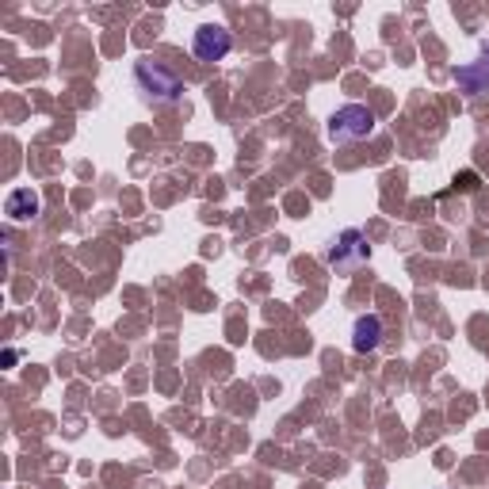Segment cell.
<instances>
[{
  "mask_svg": "<svg viewBox=\"0 0 489 489\" xmlns=\"http://www.w3.org/2000/svg\"><path fill=\"white\" fill-rule=\"evenodd\" d=\"M329 268H337L341 276H351V271H360L367 260H371V245H367V233L363 229H344L332 249L325 252Z\"/></svg>",
  "mask_w": 489,
  "mask_h": 489,
  "instance_id": "cell-3",
  "label": "cell"
},
{
  "mask_svg": "<svg viewBox=\"0 0 489 489\" xmlns=\"http://www.w3.org/2000/svg\"><path fill=\"white\" fill-rule=\"evenodd\" d=\"M229 50H233V35L222 24H203L199 31H195V38H191V54L199 57V62H207V66L226 62Z\"/></svg>",
  "mask_w": 489,
  "mask_h": 489,
  "instance_id": "cell-4",
  "label": "cell"
},
{
  "mask_svg": "<svg viewBox=\"0 0 489 489\" xmlns=\"http://www.w3.org/2000/svg\"><path fill=\"white\" fill-rule=\"evenodd\" d=\"M455 184H463L466 191H474V188H478V176H474V172H463V176H459V180H455Z\"/></svg>",
  "mask_w": 489,
  "mask_h": 489,
  "instance_id": "cell-8",
  "label": "cell"
},
{
  "mask_svg": "<svg viewBox=\"0 0 489 489\" xmlns=\"http://www.w3.org/2000/svg\"><path fill=\"white\" fill-rule=\"evenodd\" d=\"M375 134V111L363 104H344L329 115V138L332 142H363Z\"/></svg>",
  "mask_w": 489,
  "mask_h": 489,
  "instance_id": "cell-2",
  "label": "cell"
},
{
  "mask_svg": "<svg viewBox=\"0 0 489 489\" xmlns=\"http://www.w3.org/2000/svg\"><path fill=\"white\" fill-rule=\"evenodd\" d=\"M455 85L466 92V96H471V100H474V96H489V43L482 46V57H478V62H466V66H455Z\"/></svg>",
  "mask_w": 489,
  "mask_h": 489,
  "instance_id": "cell-5",
  "label": "cell"
},
{
  "mask_svg": "<svg viewBox=\"0 0 489 489\" xmlns=\"http://www.w3.org/2000/svg\"><path fill=\"white\" fill-rule=\"evenodd\" d=\"M382 344V318L379 314H363L351 325V348L356 351H375Z\"/></svg>",
  "mask_w": 489,
  "mask_h": 489,
  "instance_id": "cell-7",
  "label": "cell"
},
{
  "mask_svg": "<svg viewBox=\"0 0 489 489\" xmlns=\"http://www.w3.org/2000/svg\"><path fill=\"white\" fill-rule=\"evenodd\" d=\"M134 85H138V92L146 96L149 104H176L184 96V81H180V76H176L168 66L153 62V57L134 62Z\"/></svg>",
  "mask_w": 489,
  "mask_h": 489,
  "instance_id": "cell-1",
  "label": "cell"
},
{
  "mask_svg": "<svg viewBox=\"0 0 489 489\" xmlns=\"http://www.w3.org/2000/svg\"><path fill=\"white\" fill-rule=\"evenodd\" d=\"M38 210H43V199H38V191H31V188H15L5 199L8 222H35Z\"/></svg>",
  "mask_w": 489,
  "mask_h": 489,
  "instance_id": "cell-6",
  "label": "cell"
}]
</instances>
